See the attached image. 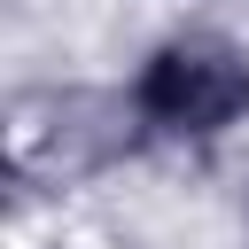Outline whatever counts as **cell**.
Masks as SVG:
<instances>
[{
    "label": "cell",
    "instance_id": "6da1fadb",
    "mask_svg": "<svg viewBox=\"0 0 249 249\" xmlns=\"http://www.w3.org/2000/svg\"><path fill=\"white\" fill-rule=\"evenodd\" d=\"M117 101H124L132 148L210 156L249 132V39L218 23H171L124 62Z\"/></svg>",
    "mask_w": 249,
    "mask_h": 249
}]
</instances>
